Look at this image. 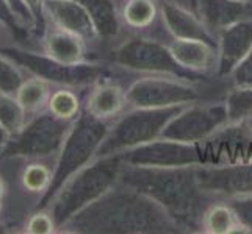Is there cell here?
I'll return each instance as SVG.
<instances>
[{
    "label": "cell",
    "instance_id": "cb8c5ba5",
    "mask_svg": "<svg viewBox=\"0 0 252 234\" xmlns=\"http://www.w3.org/2000/svg\"><path fill=\"white\" fill-rule=\"evenodd\" d=\"M237 217L225 202H215L204 214L202 231L208 234H232L237 227Z\"/></svg>",
    "mask_w": 252,
    "mask_h": 234
},
{
    "label": "cell",
    "instance_id": "5bb4252c",
    "mask_svg": "<svg viewBox=\"0 0 252 234\" xmlns=\"http://www.w3.org/2000/svg\"><path fill=\"white\" fill-rule=\"evenodd\" d=\"M216 50H218L216 78L224 80L229 78L233 69L252 50V17L222 28L216 34Z\"/></svg>",
    "mask_w": 252,
    "mask_h": 234
},
{
    "label": "cell",
    "instance_id": "f546056e",
    "mask_svg": "<svg viewBox=\"0 0 252 234\" xmlns=\"http://www.w3.org/2000/svg\"><path fill=\"white\" fill-rule=\"evenodd\" d=\"M8 197V183L2 172H0V200H6Z\"/></svg>",
    "mask_w": 252,
    "mask_h": 234
},
{
    "label": "cell",
    "instance_id": "5b68a950",
    "mask_svg": "<svg viewBox=\"0 0 252 234\" xmlns=\"http://www.w3.org/2000/svg\"><path fill=\"white\" fill-rule=\"evenodd\" d=\"M184 106L127 108L110 124L95 158L121 155L157 139L161 136L166 124Z\"/></svg>",
    "mask_w": 252,
    "mask_h": 234
},
{
    "label": "cell",
    "instance_id": "4316f807",
    "mask_svg": "<svg viewBox=\"0 0 252 234\" xmlns=\"http://www.w3.org/2000/svg\"><path fill=\"white\" fill-rule=\"evenodd\" d=\"M230 86H241V88H252V50L248 56L233 69L229 75Z\"/></svg>",
    "mask_w": 252,
    "mask_h": 234
},
{
    "label": "cell",
    "instance_id": "ac0fdd59",
    "mask_svg": "<svg viewBox=\"0 0 252 234\" xmlns=\"http://www.w3.org/2000/svg\"><path fill=\"white\" fill-rule=\"evenodd\" d=\"M160 21L168 38L204 39L216 44V38L207 30L197 13L177 0H160Z\"/></svg>",
    "mask_w": 252,
    "mask_h": 234
},
{
    "label": "cell",
    "instance_id": "e0dca14e",
    "mask_svg": "<svg viewBox=\"0 0 252 234\" xmlns=\"http://www.w3.org/2000/svg\"><path fill=\"white\" fill-rule=\"evenodd\" d=\"M57 84L58 81H55L54 78L27 69V75L22 78L21 83L13 91L14 97L22 109L27 128L41 117L47 116V105Z\"/></svg>",
    "mask_w": 252,
    "mask_h": 234
},
{
    "label": "cell",
    "instance_id": "484cf974",
    "mask_svg": "<svg viewBox=\"0 0 252 234\" xmlns=\"http://www.w3.org/2000/svg\"><path fill=\"white\" fill-rule=\"evenodd\" d=\"M225 203L232 208L237 220L252 234V195L232 198V200H227Z\"/></svg>",
    "mask_w": 252,
    "mask_h": 234
},
{
    "label": "cell",
    "instance_id": "277c9868",
    "mask_svg": "<svg viewBox=\"0 0 252 234\" xmlns=\"http://www.w3.org/2000/svg\"><path fill=\"white\" fill-rule=\"evenodd\" d=\"M64 144L66 141L46 152L11 158L8 170L2 172L8 183L6 200L14 197L21 203H32L33 208L44 200L57 184Z\"/></svg>",
    "mask_w": 252,
    "mask_h": 234
},
{
    "label": "cell",
    "instance_id": "7402d4cb",
    "mask_svg": "<svg viewBox=\"0 0 252 234\" xmlns=\"http://www.w3.org/2000/svg\"><path fill=\"white\" fill-rule=\"evenodd\" d=\"M25 130L27 127H25L22 109L13 91H6L0 86V131L8 139H13L22 134Z\"/></svg>",
    "mask_w": 252,
    "mask_h": 234
},
{
    "label": "cell",
    "instance_id": "ba28073f",
    "mask_svg": "<svg viewBox=\"0 0 252 234\" xmlns=\"http://www.w3.org/2000/svg\"><path fill=\"white\" fill-rule=\"evenodd\" d=\"M229 122L222 99H207L182 108L164 127L161 137L201 144Z\"/></svg>",
    "mask_w": 252,
    "mask_h": 234
},
{
    "label": "cell",
    "instance_id": "7c38bea8",
    "mask_svg": "<svg viewBox=\"0 0 252 234\" xmlns=\"http://www.w3.org/2000/svg\"><path fill=\"white\" fill-rule=\"evenodd\" d=\"M204 164L252 162V125L227 122L208 139L201 142Z\"/></svg>",
    "mask_w": 252,
    "mask_h": 234
},
{
    "label": "cell",
    "instance_id": "ffe728a7",
    "mask_svg": "<svg viewBox=\"0 0 252 234\" xmlns=\"http://www.w3.org/2000/svg\"><path fill=\"white\" fill-rule=\"evenodd\" d=\"M194 10L216 38L222 28L252 17V2L243 0H194Z\"/></svg>",
    "mask_w": 252,
    "mask_h": 234
},
{
    "label": "cell",
    "instance_id": "9a60e30c",
    "mask_svg": "<svg viewBox=\"0 0 252 234\" xmlns=\"http://www.w3.org/2000/svg\"><path fill=\"white\" fill-rule=\"evenodd\" d=\"M127 109L126 86L110 75L88 86L83 95V112L102 122H113Z\"/></svg>",
    "mask_w": 252,
    "mask_h": 234
},
{
    "label": "cell",
    "instance_id": "d6986e66",
    "mask_svg": "<svg viewBox=\"0 0 252 234\" xmlns=\"http://www.w3.org/2000/svg\"><path fill=\"white\" fill-rule=\"evenodd\" d=\"M116 5L124 34L140 33L155 36L163 42L166 41V31L152 28L161 24L160 0H116Z\"/></svg>",
    "mask_w": 252,
    "mask_h": 234
},
{
    "label": "cell",
    "instance_id": "52a82bcc",
    "mask_svg": "<svg viewBox=\"0 0 252 234\" xmlns=\"http://www.w3.org/2000/svg\"><path fill=\"white\" fill-rule=\"evenodd\" d=\"M123 164L124 161L119 155L102 156V158H94L90 164L69 177L66 190H62V200L66 198L67 202V215L64 222L107 194L119 181Z\"/></svg>",
    "mask_w": 252,
    "mask_h": 234
},
{
    "label": "cell",
    "instance_id": "7a4b0ae2",
    "mask_svg": "<svg viewBox=\"0 0 252 234\" xmlns=\"http://www.w3.org/2000/svg\"><path fill=\"white\" fill-rule=\"evenodd\" d=\"M119 181L154 198L184 233H201L204 214L215 203L199 186L196 166L146 167L124 162Z\"/></svg>",
    "mask_w": 252,
    "mask_h": 234
},
{
    "label": "cell",
    "instance_id": "9c48e42d",
    "mask_svg": "<svg viewBox=\"0 0 252 234\" xmlns=\"http://www.w3.org/2000/svg\"><path fill=\"white\" fill-rule=\"evenodd\" d=\"M119 156L127 164L146 167H177L204 164L201 144L174 141L161 136L147 144L121 153Z\"/></svg>",
    "mask_w": 252,
    "mask_h": 234
},
{
    "label": "cell",
    "instance_id": "8fae6325",
    "mask_svg": "<svg viewBox=\"0 0 252 234\" xmlns=\"http://www.w3.org/2000/svg\"><path fill=\"white\" fill-rule=\"evenodd\" d=\"M199 186L215 202L252 195V162L249 164H197Z\"/></svg>",
    "mask_w": 252,
    "mask_h": 234
},
{
    "label": "cell",
    "instance_id": "f1b7e54d",
    "mask_svg": "<svg viewBox=\"0 0 252 234\" xmlns=\"http://www.w3.org/2000/svg\"><path fill=\"white\" fill-rule=\"evenodd\" d=\"M16 42L14 36L10 30V27L6 25V22L0 17V49H14Z\"/></svg>",
    "mask_w": 252,
    "mask_h": 234
},
{
    "label": "cell",
    "instance_id": "d6a6232c",
    "mask_svg": "<svg viewBox=\"0 0 252 234\" xmlns=\"http://www.w3.org/2000/svg\"><path fill=\"white\" fill-rule=\"evenodd\" d=\"M243 2H252V0H243Z\"/></svg>",
    "mask_w": 252,
    "mask_h": 234
},
{
    "label": "cell",
    "instance_id": "d4e9b609",
    "mask_svg": "<svg viewBox=\"0 0 252 234\" xmlns=\"http://www.w3.org/2000/svg\"><path fill=\"white\" fill-rule=\"evenodd\" d=\"M58 220L52 208H42L38 211H32L25 222L22 223V230H19L24 234H52L58 231Z\"/></svg>",
    "mask_w": 252,
    "mask_h": 234
},
{
    "label": "cell",
    "instance_id": "4dcf8cb0",
    "mask_svg": "<svg viewBox=\"0 0 252 234\" xmlns=\"http://www.w3.org/2000/svg\"><path fill=\"white\" fill-rule=\"evenodd\" d=\"M5 215H6V203L5 200H0V223H2Z\"/></svg>",
    "mask_w": 252,
    "mask_h": 234
},
{
    "label": "cell",
    "instance_id": "6da1fadb",
    "mask_svg": "<svg viewBox=\"0 0 252 234\" xmlns=\"http://www.w3.org/2000/svg\"><path fill=\"white\" fill-rule=\"evenodd\" d=\"M62 228H72L69 230L72 233H184L161 205L121 181L107 194L72 215Z\"/></svg>",
    "mask_w": 252,
    "mask_h": 234
},
{
    "label": "cell",
    "instance_id": "3957f363",
    "mask_svg": "<svg viewBox=\"0 0 252 234\" xmlns=\"http://www.w3.org/2000/svg\"><path fill=\"white\" fill-rule=\"evenodd\" d=\"M105 61L135 75H166L176 77L187 81H207L210 78L194 75L182 69L163 41L149 34L128 33L124 34L115 46L107 50Z\"/></svg>",
    "mask_w": 252,
    "mask_h": 234
},
{
    "label": "cell",
    "instance_id": "2e32d148",
    "mask_svg": "<svg viewBox=\"0 0 252 234\" xmlns=\"http://www.w3.org/2000/svg\"><path fill=\"white\" fill-rule=\"evenodd\" d=\"M164 44L182 69L199 77H216L218 50L213 42L204 39L168 38Z\"/></svg>",
    "mask_w": 252,
    "mask_h": 234
},
{
    "label": "cell",
    "instance_id": "30bf717a",
    "mask_svg": "<svg viewBox=\"0 0 252 234\" xmlns=\"http://www.w3.org/2000/svg\"><path fill=\"white\" fill-rule=\"evenodd\" d=\"M41 24L42 27L49 25L80 36L88 44L91 53L103 47L94 17L82 0H44Z\"/></svg>",
    "mask_w": 252,
    "mask_h": 234
},
{
    "label": "cell",
    "instance_id": "603a6c76",
    "mask_svg": "<svg viewBox=\"0 0 252 234\" xmlns=\"http://www.w3.org/2000/svg\"><path fill=\"white\" fill-rule=\"evenodd\" d=\"M224 105L230 124L252 120V88L230 86L224 94Z\"/></svg>",
    "mask_w": 252,
    "mask_h": 234
},
{
    "label": "cell",
    "instance_id": "4fadbf2b",
    "mask_svg": "<svg viewBox=\"0 0 252 234\" xmlns=\"http://www.w3.org/2000/svg\"><path fill=\"white\" fill-rule=\"evenodd\" d=\"M32 53L42 58L52 66L64 69L83 67L95 61L90 58L91 50L80 36L62 28L49 27V25L42 27V33Z\"/></svg>",
    "mask_w": 252,
    "mask_h": 234
},
{
    "label": "cell",
    "instance_id": "8992f818",
    "mask_svg": "<svg viewBox=\"0 0 252 234\" xmlns=\"http://www.w3.org/2000/svg\"><path fill=\"white\" fill-rule=\"evenodd\" d=\"M207 81H187L166 75H136L126 86L127 108H169L207 100Z\"/></svg>",
    "mask_w": 252,
    "mask_h": 234
},
{
    "label": "cell",
    "instance_id": "44dd1931",
    "mask_svg": "<svg viewBox=\"0 0 252 234\" xmlns=\"http://www.w3.org/2000/svg\"><path fill=\"white\" fill-rule=\"evenodd\" d=\"M88 86L58 83L50 95L47 116L63 124H74L83 112V95Z\"/></svg>",
    "mask_w": 252,
    "mask_h": 234
},
{
    "label": "cell",
    "instance_id": "83f0119b",
    "mask_svg": "<svg viewBox=\"0 0 252 234\" xmlns=\"http://www.w3.org/2000/svg\"><path fill=\"white\" fill-rule=\"evenodd\" d=\"M16 2L24 8L25 14H27V21L32 25V30L36 28L41 22V10L44 0H16Z\"/></svg>",
    "mask_w": 252,
    "mask_h": 234
},
{
    "label": "cell",
    "instance_id": "1f68e13d",
    "mask_svg": "<svg viewBox=\"0 0 252 234\" xmlns=\"http://www.w3.org/2000/svg\"><path fill=\"white\" fill-rule=\"evenodd\" d=\"M177 2L184 3V5H187V6L193 8V10H194V0H177ZM194 11H196V10H194Z\"/></svg>",
    "mask_w": 252,
    "mask_h": 234
}]
</instances>
